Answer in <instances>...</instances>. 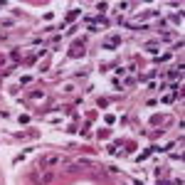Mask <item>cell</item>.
Segmentation results:
<instances>
[{
	"label": "cell",
	"mask_w": 185,
	"mask_h": 185,
	"mask_svg": "<svg viewBox=\"0 0 185 185\" xmlns=\"http://www.w3.org/2000/svg\"><path fill=\"white\" fill-rule=\"evenodd\" d=\"M45 163H47V166H54V163H59V155H50Z\"/></svg>",
	"instance_id": "cell-1"
},
{
	"label": "cell",
	"mask_w": 185,
	"mask_h": 185,
	"mask_svg": "<svg viewBox=\"0 0 185 185\" xmlns=\"http://www.w3.org/2000/svg\"><path fill=\"white\" fill-rule=\"evenodd\" d=\"M173 185H183V180H175V183H173Z\"/></svg>",
	"instance_id": "cell-2"
}]
</instances>
